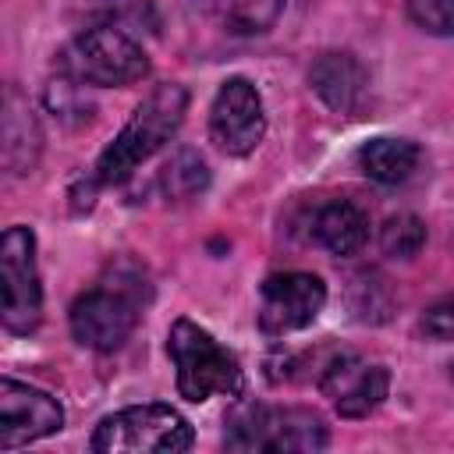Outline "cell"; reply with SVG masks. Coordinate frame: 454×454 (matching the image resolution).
I'll return each instance as SVG.
<instances>
[{"mask_svg":"<svg viewBox=\"0 0 454 454\" xmlns=\"http://www.w3.org/2000/svg\"><path fill=\"white\" fill-rule=\"evenodd\" d=\"M184 114H188V89L177 85V82L156 85V89L135 106V114L128 117V124L121 128V135L99 153L96 167H92L89 177L82 181V188H85L82 209H92V195H96L99 188H110V184L128 181L153 153H160V149L177 135Z\"/></svg>","mask_w":454,"mask_h":454,"instance_id":"6da1fadb","label":"cell"},{"mask_svg":"<svg viewBox=\"0 0 454 454\" xmlns=\"http://www.w3.org/2000/svg\"><path fill=\"white\" fill-rule=\"evenodd\" d=\"M149 277L135 262H110L99 280L74 298L67 312L71 337L92 351L121 348L135 333L149 305Z\"/></svg>","mask_w":454,"mask_h":454,"instance_id":"7a4b0ae2","label":"cell"},{"mask_svg":"<svg viewBox=\"0 0 454 454\" xmlns=\"http://www.w3.org/2000/svg\"><path fill=\"white\" fill-rule=\"evenodd\" d=\"M167 355L177 369V394L192 404L209 397H241L245 369L234 351H227L209 330L192 319H174L167 333Z\"/></svg>","mask_w":454,"mask_h":454,"instance_id":"3957f363","label":"cell"},{"mask_svg":"<svg viewBox=\"0 0 454 454\" xmlns=\"http://www.w3.org/2000/svg\"><path fill=\"white\" fill-rule=\"evenodd\" d=\"M330 443V429L319 411L298 404H245L227 419V450H277V454H312Z\"/></svg>","mask_w":454,"mask_h":454,"instance_id":"277c9868","label":"cell"},{"mask_svg":"<svg viewBox=\"0 0 454 454\" xmlns=\"http://www.w3.org/2000/svg\"><path fill=\"white\" fill-rule=\"evenodd\" d=\"M195 443L192 422L170 404H135L106 415L92 436L96 454H181Z\"/></svg>","mask_w":454,"mask_h":454,"instance_id":"5b68a950","label":"cell"},{"mask_svg":"<svg viewBox=\"0 0 454 454\" xmlns=\"http://www.w3.org/2000/svg\"><path fill=\"white\" fill-rule=\"evenodd\" d=\"M60 67L74 82L99 89H124L149 74V57L128 32L114 25H92L71 39V46L60 57Z\"/></svg>","mask_w":454,"mask_h":454,"instance_id":"8992f818","label":"cell"},{"mask_svg":"<svg viewBox=\"0 0 454 454\" xmlns=\"http://www.w3.org/2000/svg\"><path fill=\"white\" fill-rule=\"evenodd\" d=\"M0 319L7 333H32L43 323V284L35 266V234L25 223H14L0 238Z\"/></svg>","mask_w":454,"mask_h":454,"instance_id":"52a82bcc","label":"cell"},{"mask_svg":"<svg viewBox=\"0 0 454 454\" xmlns=\"http://www.w3.org/2000/svg\"><path fill=\"white\" fill-rule=\"evenodd\" d=\"M323 305H326V284L316 273H301V270L270 273L259 287V330L270 337L305 330L319 319Z\"/></svg>","mask_w":454,"mask_h":454,"instance_id":"ba28073f","label":"cell"},{"mask_svg":"<svg viewBox=\"0 0 454 454\" xmlns=\"http://www.w3.org/2000/svg\"><path fill=\"white\" fill-rule=\"evenodd\" d=\"M262 135H266V110L259 89L241 74L227 78L209 106V138L227 156H248L259 149Z\"/></svg>","mask_w":454,"mask_h":454,"instance_id":"9c48e42d","label":"cell"},{"mask_svg":"<svg viewBox=\"0 0 454 454\" xmlns=\"http://www.w3.org/2000/svg\"><path fill=\"white\" fill-rule=\"evenodd\" d=\"M319 390H323V397H330V404L337 408L340 419H365L387 401L390 369L383 362H369L362 355L344 351L323 365Z\"/></svg>","mask_w":454,"mask_h":454,"instance_id":"30bf717a","label":"cell"},{"mask_svg":"<svg viewBox=\"0 0 454 454\" xmlns=\"http://www.w3.org/2000/svg\"><path fill=\"white\" fill-rule=\"evenodd\" d=\"M64 426V408L57 397H50L39 387L18 383L4 376L0 383V450H14L25 443H35L43 436L60 433Z\"/></svg>","mask_w":454,"mask_h":454,"instance_id":"8fae6325","label":"cell"},{"mask_svg":"<svg viewBox=\"0 0 454 454\" xmlns=\"http://www.w3.org/2000/svg\"><path fill=\"white\" fill-rule=\"evenodd\" d=\"M309 85H312V92L330 110L351 114V110H358L369 78H365V67H362V60L355 53H348V50H326V53H319L312 60Z\"/></svg>","mask_w":454,"mask_h":454,"instance_id":"7c38bea8","label":"cell"},{"mask_svg":"<svg viewBox=\"0 0 454 454\" xmlns=\"http://www.w3.org/2000/svg\"><path fill=\"white\" fill-rule=\"evenodd\" d=\"M312 238L330 255H358L369 241V220L351 199H330L312 213Z\"/></svg>","mask_w":454,"mask_h":454,"instance_id":"4fadbf2b","label":"cell"},{"mask_svg":"<svg viewBox=\"0 0 454 454\" xmlns=\"http://www.w3.org/2000/svg\"><path fill=\"white\" fill-rule=\"evenodd\" d=\"M43 149V131L28 103L21 99L18 89H7L4 96V167L7 174H28L39 160Z\"/></svg>","mask_w":454,"mask_h":454,"instance_id":"5bb4252c","label":"cell"},{"mask_svg":"<svg viewBox=\"0 0 454 454\" xmlns=\"http://www.w3.org/2000/svg\"><path fill=\"white\" fill-rule=\"evenodd\" d=\"M422 153L411 138H369L362 149H358V167L365 177L380 181V184H401L415 174Z\"/></svg>","mask_w":454,"mask_h":454,"instance_id":"9a60e30c","label":"cell"},{"mask_svg":"<svg viewBox=\"0 0 454 454\" xmlns=\"http://www.w3.org/2000/svg\"><path fill=\"white\" fill-rule=\"evenodd\" d=\"M199 7L231 35H262L284 11V0H199Z\"/></svg>","mask_w":454,"mask_h":454,"instance_id":"2e32d148","label":"cell"},{"mask_svg":"<svg viewBox=\"0 0 454 454\" xmlns=\"http://www.w3.org/2000/svg\"><path fill=\"white\" fill-rule=\"evenodd\" d=\"M160 184L170 202H188L209 188V167L195 149H177L160 170Z\"/></svg>","mask_w":454,"mask_h":454,"instance_id":"e0dca14e","label":"cell"},{"mask_svg":"<svg viewBox=\"0 0 454 454\" xmlns=\"http://www.w3.org/2000/svg\"><path fill=\"white\" fill-rule=\"evenodd\" d=\"M426 245V223L415 213H397L380 227V248L390 259H415Z\"/></svg>","mask_w":454,"mask_h":454,"instance_id":"ac0fdd59","label":"cell"},{"mask_svg":"<svg viewBox=\"0 0 454 454\" xmlns=\"http://www.w3.org/2000/svg\"><path fill=\"white\" fill-rule=\"evenodd\" d=\"M408 18L429 35H454V0H404Z\"/></svg>","mask_w":454,"mask_h":454,"instance_id":"d6986e66","label":"cell"},{"mask_svg":"<svg viewBox=\"0 0 454 454\" xmlns=\"http://www.w3.org/2000/svg\"><path fill=\"white\" fill-rule=\"evenodd\" d=\"M422 333L433 340H454V294L433 301L422 316Z\"/></svg>","mask_w":454,"mask_h":454,"instance_id":"ffe728a7","label":"cell"}]
</instances>
